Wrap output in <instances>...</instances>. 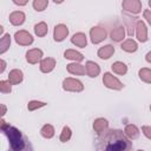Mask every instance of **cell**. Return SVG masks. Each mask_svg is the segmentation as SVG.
I'll return each instance as SVG.
<instances>
[{"label": "cell", "mask_w": 151, "mask_h": 151, "mask_svg": "<svg viewBox=\"0 0 151 151\" xmlns=\"http://www.w3.org/2000/svg\"><path fill=\"white\" fill-rule=\"evenodd\" d=\"M145 60H146L149 64H151V51H149V52L146 53V55H145Z\"/></svg>", "instance_id": "8d00e7d4"}, {"label": "cell", "mask_w": 151, "mask_h": 151, "mask_svg": "<svg viewBox=\"0 0 151 151\" xmlns=\"http://www.w3.org/2000/svg\"><path fill=\"white\" fill-rule=\"evenodd\" d=\"M9 46H11V35L9 33H5L4 35H1V39H0V54L6 53Z\"/></svg>", "instance_id": "d4e9b609"}, {"label": "cell", "mask_w": 151, "mask_h": 151, "mask_svg": "<svg viewBox=\"0 0 151 151\" xmlns=\"http://www.w3.org/2000/svg\"><path fill=\"white\" fill-rule=\"evenodd\" d=\"M137 18H130V17H125V22H126V28H127V35L132 37L134 34V28H136V22H137Z\"/></svg>", "instance_id": "83f0119b"}, {"label": "cell", "mask_w": 151, "mask_h": 151, "mask_svg": "<svg viewBox=\"0 0 151 151\" xmlns=\"http://www.w3.org/2000/svg\"><path fill=\"white\" fill-rule=\"evenodd\" d=\"M32 6L33 8L37 11V12H42L47 8L48 6V0H33L32 2Z\"/></svg>", "instance_id": "f546056e"}, {"label": "cell", "mask_w": 151, "mask_h": 151, "mask_svg": "<svg viewBox=\"0 0 151 151\" xmlns=\"http://www.w3.org/2000/svg\"><path fill=\"white\" fill-rule=\"evenodd\" d=\"M0 64H1V68H0V73H4V71L6 70V61L4 59L0 60Z\"/></svg>", "instance_id": "d590c367"}, {"label": "cell", "mask_w": 151, "mask_h": 151, "mask_svg": "<svg viewBox=\"0 0 151 151\" xmlns=\"http://www.w3.org/2000/svg\"><path fill=\"white\" fill-rule=\"evenodd\" d=\"M34 33L39 38L45 37L48 33V26H47V24L45 21H40V22L35 24L34 25Z\"/></svg>", "instance_id": "cb8c5ba5"}, {"label": "cell", "mask_w": 151, "mask_h": 151, "mask_svg": "<svg viewBox=\"0 0 151 151\" xmlns=\"http://www.w3.org/2000/svg\"><path fill=\"white\" fill-rule=\"evenodd\" d=\"M0 127H1L2 133L7 137L9 147L13 151H25V150H31L32 149L31 144H29V140L24 136V133L19 129H17L15 126L6 123L4 118L1 119Z\"/></svg>", "instance_id": "7a4b0ae2"}, {"label": "cell", "mask_w": 151, "mask_h": 151, "mask_svg": "<svg viewBox=\"0 0 151 151\" xmlns=\"http://www.w3.org/2000/svg\"><path fill=\"white\" fill-rule=\"evenodd\" d=\"M71 42L77 46V47H80V48H85L87 46V37L85 33L83 32H77L72 35L71 38Z\"/></svg>", "instance_id": "5bb4252c"}, {"label": "cell", "mask_w": 151, "mask_h": 151, "mask_svg": "<svg viewBox=\"0 0 151 151\" xmlns=\"http://www.w3.org/2000/svg\"><path fill=\"white\" fill-rule=\"evenodd\" d=\"M8 19L13 26H21L26 20V14L22 11H14L9 14Z\"/></svg>", "instance_id": "4fadbf2b"}, {"label": "cell", "mask_w": 151, "mask_h": 151, "mask_svg": "<svg viewBox=\"0 0 151 151\" xmlns=\"http://www.w3.org/2000/svg\"><path fill=\"white\" fill-rule=\"evenodd\" d=\"M142 132H143V134H144L147 139L151 140V126H150V125H143V126H142Z\"/></svg>", "instance_id": "d6a6232c"}, {"label": "cell", "mask_w": 151, "mask_h": 151, "mask_svg": "<svg viewBox=\"0 0 151 151\" xmlns=\"http://www.w3.org/2000/svg\"><path fill=\"white\" fill-rule=\"evenodd\" d=\"M106 37H107L106 29L101 26H93L90 29V39L93 45H98V44L103 42L106 39Z\"/></svg>", "instance_id": "8992f818"}, {"label": "cell", "mask_w": 151, "mask_h": 151, "mask_svg": "<svg viewBox=\"0 0 151 151\" xmlns=\"http://www.w3.org/2000/svg\"><path fill=\"white\" fill-rule=\"evenodd\" d=\"M14 40L18 45L20 46H29L33 44L34 38L32 37V34L26 31V29H19L14 33Z\"/></svg>", "instance_id": "52a82bcc"}, {"label": "cell", "mask_w": 151, "mask_h": 151, "mask_svg": "<svg viewBox=\"0 0 151 151\" xmlns=\"http://www.w3.org/2000/svg\"><path fill=\"white\" fill-rule=\"evenodd\" d=\"M64 57L65 59H68V60H72V61H76V63H80L84 60V54L80 53L79 51H76V50H66L64 52Z\"/></svg>", "instance_id": "44dd1931"}, {"label": "cell", "mask_w": 151, "mask_h": 151, "mask_svg": "<svg viewBox=\"0 0 151 151\" xmlns=\"http://www.w3.org/2000/svg\"><path fill=\"white\" fill-rule=\"evenodd\" d=\"M8 80L11 81L12 85H19L24 80V73L19 68H13L8 73Z\"/></svg>", "instance_id": "e0dca14e"}, {"label": "cell", "mask_w": 151, "mask_h": 151, "mask_svg": "<svg viewBox=\"0 0 151 151\" xmlns=\"http://www.w3.org/2000/svg\"><path fill=\"white\" fill-rule=\"evenodd\" d=\"M150 112H151V104H150Z\"/></svg>", "instance_id": "60d3db41"}, {"label": "cell", "mask_w": 151, "mask_h": 151, "mask_svg": "<svg viewBox=\"0 0 151 151\" xmlns=\"http://www.w3.org/2000/svg\"><path fill=\"white\" fill-rule=\"evenodd\" d=\"M143 18L151 26V9H144L143 11Z\"/></svg>", "instance_id": "836d02e7"}, {"label": "cell", "mask_w": 151, "mask_h": 151, "mask_svg": "<svg viewBox=\"0 0 151 151\" xmlns=\"http://www.w3.org/2000/svg\"><path fill=\"white\" fill-rule=\"evenodd\" d=\"M125 34H126V32H125L124 26H116L114 28H112V31L110 33V38L116 42H120L124 40Z\"/></svg>", "instance_id": "ac0fdd59"}, {"label": "cell", "mask_w": 151, "mask_h": 151, "mask_svg": "<svg viewBox=\"0 0 151 151\" xmlns=\"http://www.w3.org/2000/svg\"><path fill=\"white\" fill-rule=\"evenodd\" d=\"M85 71L90 78H97L100 74V66L92 60H87L85 64Z\"/></svg>", "instance_id": "7c38bea8"}, {"label": "cell", "mask_w": 151, "mask_h": 151, "mask_svg": "<svg viewBox=\"0 0 151 151\" xmlns=\"http://www.w3.org/2000/svg\"><path fill=\"white\" fill-rule=\"evenodd\" d=\"M54 133H55V130L53 127V125L51 124H45L42 125V127L40 129V134L41 137L46 138V139H51L54 137Z\"/></svg>", "instance_id": "484cf974"}, {"label": "cell", "mask_w": 151, "mask_h": 151, "mask_svg": "<svg viewBox=\"0 0 151 151\" xmlns=\"http://www.w3.org/2000/svg\"><path fill=\"white\" fill-rule=\"evenodd\" d=\"M66 70L70 74H73V76H84L86 73L85 71V66L81 65L80 63H70L66 65Z\"/></svg>", "instance_id": "9a60e30c"}, {"label": "cell", "mask_w": 151, "mask_h": 151, "mask_svg": "<svg viewBox=\"0 0 151 151\" xmlns=\"http://www.w3.org/2000/svg\"><path fill=\"white\" fill-rule=\"evenodd\" d=\"M103 84L105 87L110 88V90H114V91H119L124 87V84L112 73L110 72H105L103 76Z\"/></svg>", "instance_id": "3957f363"}, {"label": "cell", "mask_w": 151, "mask_h": 151, "mask_svg": "<svg viewBox=\"0 0 151 151\" xmlns=\"http://www.w3.org/2000/svg\"><path fill=\"white\" fill-rule=\"evenodd\" d=\"M124 132H125V134H126L131 140L137 139V138L139 137V134H140V130H139L138 126L134 125V124H127V125H125Z\"/></svg>", "instance_id": "7402d4cb"}, {"label": "cell", "mask_w": 151, "mask_h": 151, "mask_svg": "<svg viewBox=\"0 0 151 151\" xmlns=\"http://www.w3.org/2000/svg\"><path fill=\"white\" fill-rule=\"evenodd\" d=\"M114 47L112 46V45H110V44H107V45H105V46H101V47H99V50H98V52H97V55L101 59V60H107V59H110L113 54H114Z\"/></svg>", "instance_id": "2e32d148"}, {"label": "cell", "mask_w": 151, "mask_h": 151, "mask_svg": "<svg viewBox=\"0 0 151 151\" xmlns=\"http://www.w3.org/2000/svg\"><path fill=\"white\" fill-rule=\"evenodd\" d=\"M68 33H70L68 27L65 24H58L54 26V29H53V39L57 42H61L67 38Z\"/></svg>", "instance_id": "9c48e42d"}, {"label": "cell", "mask_w": 151, "mask_h": 151, "mask_svg": "<svg viewBox=\"0 0 151 151\" xmlns=\"http://www.w3.org/2000/svg\"><path fill=\"white\" fill-rule=\"evenodd\" d=\"M17 6H26L28 0H12Z\"/></svg>", "instance_id": "e575fe53"}, {"label": "cell", "mask_w": 151, "mask_h": 151, "mask_svg": "<svg viewBox=\"0 0 151 151\" xmlns=\"http://www.w3.org/2000/svg\"><path fill=\"white\" fill-rule=\"evenodd\" d=\"M138 77L142 81L146 84H151V68L149 67H142L138 71Z\"/></svg>", "instance_id": "4316f807"}, {"label": "cell", "mask_w": 151, "mask_h": 151, "mask_svg": "<svg viewBox=\"0 0 151 151\" xmlns=\"http://www.w3.org/2000/svg\"><path fill=\"white\" fill-rule=\"evenodd\" d=\"M120 48L124 51V52H127V53H134L137 50H138V44L136 40L129 38L126 40H124L120 45Z\"/></svg>", "instance_id": "ffe728a7"}, {"label": "cell", "mask_w": 151, "mask_h": 151, "mask_svg": "<svg viewBox=\"0 0 151 151\" xmlns=\"http://www.w3.org/2000/svg\"><path fill=\"white\" fill-rule=\"evenodd\" d=\"M1 107H2V112H1V116L4 117V116L6 114V111H7V109H6V105H5V104H2V105H1Z\"/></svg>", "instance_id": "74e56055"}, {"label": "cell", "mask_w": 151, "mask_h": 151, "mask_svg": "<svg viewBox=\"0 0 151 151\" xmlns=\"http://www.w3.org/2000/svg\"><path fill=\"white\" fill-rule=\"evenodd\" d=\"M54 1V4H63L65 0H53Z\"/></svg>", "instance_id": "f35d334b"}, {"label": "cell", "mask_w": 151, "mask_h": 151, "mask_svg": "<svg viewBox=\"0 0 151 151\" xmlns=\"http://www.w3.org/2000/svg\"><path fill=\"white\" fill-rule=\"evenodd\" d=\"M44 57V52L40 48H31L26 52V61L31 65H35L41 61Z\"/></svg>", "instance_id": "30bf717a"}, {"label": "cell", "mask_w": 151, "mask_h": 151, "mask_svg": "<svg viewBox=\"0 0 151 151\" xmlns=\"http://www.w3.org/2000/svg\"><path fill=\"white\" fill-rule=\"evenodd\" d=\"M46 105H47V103H45V101L31 100V101H28V104H27V109H28V111H35V110H38V109H41V107L46 106Z\"/></svg>", "instance_id": "4dcf8cb0"}, {"label": "cell", "mask_w": 151, "mask_h": 151, "mask_svg": "<svg viewBox=\"0 0 151 151\" xmlns=\"http://www.w3.org/2000/svg\"><path fill=\"white\" fill-rule=\"evenodd\" d=\"M71 137H72V130H71V127L70 126H64L63 130H61V132H60L59 140L61 143H66V142H68L71 139Z\"/></svg>", "instance_id": "f1b7e54d"}, {"label": "cell", "mask_w": 151, "mask_h": 151, "mask_svg": "<svg viewBox=\"0 0 151 151\" xmlns=\"http://www.w3.org/2000/svg\"><path fill=\"white\" fill-rule=\"evenodd\" d=\"M134 35L139 42H146L147 41V27L143 20H137L136 28H134Z\"/></svg>", "instance_id": "ba28073f"}, {"label": "cell", "mask_w": 151, "mask_h": 151, "mask_svg": "<svg viewBox=\"0 0 151 151\" xmlns=\"http://www.w3.org/2000/svg\"><path fill=\"white\" fill-rule=\"evenodd\" d=\"M63 90L67 92H81L84 91V84L79 79L67 77L63 80Z\"/></svg>", "instance_id": "5b68a950"}, {"label": "cell", "mask_w": 151, "mask_h": 151, "mask_svg": "<svg viewBox=\"0 0 151 151\" xmlns=\"http://www.w3.org/2000/svg\"><path fill=\"white\" fill-rule=\"evenodd\" d=\"M92 126H93L94 132L97 134H99V133H101V132H104V131H106L109 129V120L103 118V117H99V118L94 119Z\"/></svg>", "instance_id": "d6986e66"}, {"label": "cell", "mask_w": 151, "mask_h": 151, "mask_svg": "<svg viewBox=\"0 0 151 151\" xmlns=\"http://www.w3.org/2000/svg\"><path fill=\"white\" fill-rule=\"evenodd\" d=\"M122 8L124 12L129 13L130 15H137L142 12L143 5L140 0H123Z\"/></svg>", "instance_id": "277c9868"}, {"label": "cell", "mask_w": 151, "mask_h": 151, "mask_svg": "<svg viewBox=\"0 0 151 151\" xmlns=\"http://www.w3.org/2000/svg\"><path fill=\"white\" fill-rule=\"evenodd\" d=\"M147 4H149V7L151 8V0H149V1H147Z\"/></svg>", "instance_id": "ab89813d"}, {"label": "cell", "mask_w": 151, "mask_h": 151, "mask_svg": "<svg viewBox=\"0 0 151 151\" xmlns=\"http://www.w3.org/2000/svg\"><path fill=\"white\" fill-rule=\"evenodd\" d=\"M57 66V61L54 58L52 57H46V58H42L41 61L39 63V68L42 73H50L52 72Z\"/></svg>", "instance_id": "8fae6325"}, {"label": "cell", "mask_w": 151, "mask_h": 151, "mask_svg": "<svg viewBox=\"0 0 151 151\" xmlns=\"http://www.w3.org/2000/svg\"><path fill=\"white\" fill-rule=\"evenodd\" d=\"M111 68L113 71V73L118 74V76H125L127 73V66L125 63L123 61H114L112 65H111Z\"/></svg>", "instance_id": "603a6c76"}, {"label": "cell", "mask_w": 151, "mask_h": 151, "mask_svg": "<svg viewBox=\"0 0 151 151\" xmlns=\"http://www.w3.org/2000/svg\"><path fill=\"white\" fill-rule=\"evenodd\" d=\"M94 146L97 150L106 151H129L133 149L131 139L119 129H107L99 133Z\"/></svg>", "instance_id": "6da1fadb"}, {"label": "cell", "mask_w": 151, "mask_h": 151, "mask_svg": "<svg viewBox=\"0 0 151 151\" xmlns=\"http://www.w3.org/2000/svg\"><path fill=\"white\" fill-rule=\"evenodd\" d=\"M0 92L2 94H7V93L12 92V84H11V81L8 79L0 81Z\"/></svg>", "instance_id": "1f68e13d"}]
</instances>
